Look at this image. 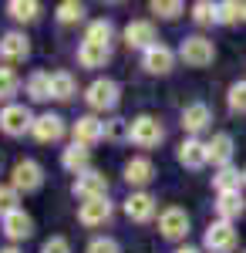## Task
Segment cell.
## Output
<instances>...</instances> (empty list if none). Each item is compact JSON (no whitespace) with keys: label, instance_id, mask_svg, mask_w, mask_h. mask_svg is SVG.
I'll use <instances>...</instances> for the list:
<instances>
[{"label":"cell","instance_id":"6da1fadb","mask_svg":"<svg viewBox=\"0 0 246 253\" xmlns=\"http://www.w3.org/2000/svg\"><path fill=\"white\" fill-rule=\"evenodd\" d=\"M84 101H88L91 112H115L118 101H122V88L112 78H95L84 88Z\"/></svg>","mask_w":246,"mask_h":253},{"label":"cell","instance_id":"7a4b0ae2","mask_svg":"<svg viewBox=\"0 0 246 253\" xmlns=\"http://www.w3.org/2000/svg\"><path fill=\"white\" fill-rule=\"evenodd\" d=\"M165 138V128L155 115H135L128 118V142L138 149H155Z\"/></svg>","mask_w":246,"mask_h":253},{"label":"cell","instance_id":"3957f363","mask_svg":"<svg viewBox=\"0 0 246 253\" xmlns=\"http://www.w3.org/2000/svg\"><path fill=\"white\" fill-rule=\"evenodd\" d=\"M175 58L186 61V68H209L212 61H216V44L203 34H192L179 44V51H175Z\"/></svg>","mask_w":246,"mask_h":253},{"label":"cell","instance_id":"277c9868","mask_svg":"<svg viewBox=\"0 0 246 253\" xmlns=\"http://www.w3.org/2000/svg\"><path fill=\"white\" fill-rule=\"evenodd\" d=\"M236 247H240V233H236L233 223L216 219L206 226V233H203V250L206 253H233Z\"/></svg>","mask_w":246,"mask_h":253},{"label":"cell","instance_id":"5b68a950","mask_svg":"<svg viewBox=\"0 0 246 253\" xmlns=\"http://www.w3.org/2000/svg\"><path fill=\"white\" fill-rule=\"evenodd\" d=\"M34 112L27 108V105H17V101H10V105H3L0 108V132L10 138H20L31 132V125H34Z\"/></svg>","mask_w":246,"mask_h":253},{"label":"cell","instance_id":"8992f818","mask_svg":"<svg viewBox=\"0 0 246 253\" xmlns=\"http://www.w3.org/2000/svg\"><path fill=\"white\" fill-rule=\"evenodd\" d=\"M10 186L17 193H38L41 186H44V166H41L38 159H20V162H14Z\"/></svg>","mask_w":246,"mask_h":253},{"label":"cell","instance_id":"52a82bcc","mask_svg":"<svg viewBox=\"0 0 246 253\" xmlns=\"http://www.w3.org/2000/svg\"><path fill=\"white\" fill-rule=\"evenodd\" d=\"M189 226H192L189 213L182 206H169V210L159 213V233H162V240H169V243H182L189 236Z\"/></svg>","mask_w":246,"mask_h":253},{"label":"cell","instance_id":"ba28073f","mask_svg":"<svg viewBox=\"0 0 246 253\" xmlns=\"http://www.w3.org/2000/svg\"><path fill=\"white\" fill-rule=\"evenodd\" d=\"M71 193H75L81 203H84V199H105V196H108V175L98 172V169H88V172L75 175Z\"/></svg>","mask_w":246,"mask_h":253},{"label":"cell","instance_id":"9c48e42d","mask_svg":"<svg viewBox=\"0 0 246 253\" xmlns=\"http://www.w3.org/2000/svg\"><path fill=\"white\" fill-rule=\"evenodd\" d=\"M0 233L17 247V243H24V240H31V236H34V216L20 206V210H14L10 216H3V219H0Z\"/></svg>","mask_w":246,"mask_h":253},{"label":"cell","instance_id":"30bf717a","mask_svg":"<svg viewBox=\"0 0 246 253\" xmlns=\"http://www.w3.org/2000/svg\"><path fill=\"white\" fill-rule=\"evenodd\" d=\"M0 58L3 64H20V61L31 58V41L24 31H7L0 34Z\"/></svg>","mask_w":246,"mask_h":253},{"label":"cell","instance_id":"8fae6325","mask_svg":"<svg viewBox=\"0 0 246 253\" xmlns=\"http://www.w3.org/2000/svg\"><path fill=\"white\" fill-rule=\"evenodd\" d=\"M179 125L189 132V138H196L199 132H206L209 125H212V108H209L206 101H192V105H186V108H182Z\"/></svg>","mask_w":246,"mask_h":253},{"label":"cell","instance_id":"7c38bea8","mask_svg":"<svg viewBox=\"0 0 246 253\" xmlns=\"http://www.w3.org/2000/svg\"><path fill=\"white\" fill-rule=\"evenodd\" d=\"M142 68L149 75H169L172 68H175V51L159 41V44H152L149 51H142Z\"/></svg>","mask_w":246,"mask_h":253},{"label":"cell","instance_id":"4fadbf2b","mask_svg":"<svg viewBox=\"0 0 246 253\" xmlns=\"http://www.w3.org/2000/svg\"><path fill=\"white\" fill-rule=\"evenodd\" d=\"M155 210H159V199H155L149 189L132 193L125 199V216H128L132 223H152V219H155Z\"/></svg>","mask_w":246,"mask_h":253},{"label":"cell","instance_id":"5bb4252c","mask_svg":"<svg viewBox=\"0 0 246 253\" xmlns=\"http://www.w3.org/2000/svg\"><path fill=\"white\" fill-rule=\"evenodd\" d=\"M112 203H108V196L105 199H84L81 206H78V223L81 226H88V230H95V226H105L108 219H112Z\"/></svg>","mask_w":246,"mask_h":253},{"label":"cell","instance_id":"9a60e30c","mask_svg":"<svg viewBox=\"0 0 246 253\" xmlns=\"http://www.w3.org/2000/svg\"><path fill=\"white\" fill-rule=\"evenodd\" d=\"M64 132H68V125H64V118L54 115V112H44V115L34 118V125H31V135L38 138V142H61L64 138Z\"/></svg>","mask_w":246,"mask_h":253},{"label":"cell","instance_id":"2e32d148","mask_svg":"<svg viewBox=\"0 0 246 253\" xmlns=\"http://www.w3.org/2000/svg\"><path fill=\"white\" fill-rule=\"evenodd\" d=\"M233 152H236V142H233L229 132H216V135L206 142V156H209V162H212L216 169L233 166Z\"/></svg>","mask_w":246,"mask_h":253},{"label":"cell","instance_id":"e0dca14e","mask_svg":"<svg viewBox=\"0 0 246 253\" xmlns=\"http://www.w3.org/2000/svg\"><path fill=\"white\" fill-rule=\"evenodd\" d=\"M152 179H155V166H152L149 156H135V159L125 162V182L132 186L135 193H142Z\"/></svg>","mask_w":246,"mask_h":253},{"label":"cell","instance_id":"ac0fdd59","mask_svg":"<svg viewBox=\"0 0 246 253\" xmlns=\"http://www.w3.org/2000/svg\"><path fill=\"white\" fill-rule=\"evenodd\" d=\"M71 135H75L78 145H88V149H91L95 142L105 138V122L98 115H81L75 125H71Z\"/></svg>","mask_w":246,"mask_h":253},{"label":"cell","instance_id":"d6986e66","mask_svg":"<svg viewBox=\"0 0 246 253\" xmlns=\"http://www.w3.org/2000/svg\"><path fill=\"white\" fill-rule=\"evenodd\" d=\"M125 44L135 47V51H149L155 41V24L152 20H128L125 24Z\"/></svg>","mask_w":246,"mask_h":253},{"label":"cell","instance_id":"ffe728a7","mask_svg":"<svg viewBox=\"0 0 246 253\" xmlns=\"http://www.w3.org/2000/svg\"><path fill=\"white\" fill-rule=\"evenodd\" d=\"M61 166H64L68 172H75V175L88 172V169H91V149H88V145H78V142H71V145L61 152Z\"/></svg>","mask_w":246,"mask_h":253},{"label":"cell","instance_id":"44dd1931","mask_svg":"<svg viewBox=\"0 0 246 253\" xmlns=\"http://www.w3.org/2000/svg\"><path fill=\"white\" fill-rule=\"evenodd\" d=\"M243 213H246L243 193H219L216 196V216H219L223 223H236Z\"/></svg>","mask_w":246,"mask_h":253},{"label":"cell","instance_id":"7402d4cb","mask_svg":"<svg viewBox=\"0 0 246 253\" xmlns=\"http://www.w3.org/2000/svg\"><path fill=\"white\" fill-rule=\"evenodd\" d=\"M108 61H112V47H101V44H88V41H81V47H78V64H81V68L98 71V68H105Z\"/></svg>","mask_w":246,"mask_h":253},{"label":"cell","instance_id":"603a6c76","mask_svg":"<svg viewBox=\"0 0 246 253\" xmlns=\"http://www.w3.org/2000/svg\"><path fill=\"white\" fill-rule=\"evenodd\" d=\"M179 162L186 166V169H203L209 166V156H206V142H199V138H186L182 145H179Z\"/></svg>","mask_w":246,"mask_h":253},{"label":"cell","instance_id":"cb8c5ba5","mask_svg":"<svg viewBox=\"0 0 246 253\" xmlns=\"http://www.w3.org/2000/svg\"><path fill=\"white\" fill-rule=\"evenodd\" d=\"M24 91H27V98L31 101H51V75L47 71H31L27 75V81H24Z\"/></svg>","mask_w":246,"mask_h":253},{"label":"cell","instance_id":"d4e9b609","mask_svg":"<svg viewBox=\"0 0 246 253\" xmlns=\"http://www.w3.org/2000/svg\"><path fill=\"white\" fill-rule=\"evenodd\" d=\"M212 186H216V196L219 193H243V172L236 166H226V169H216L212 175Z\"/></svg>","mask_w":246,"mask_h":253},{"label":"cell","instance_id":"484cf974","mask_svg":"<svg viewBox=\"0 0 246 253\" xmlns=\"http://www.w3.org/2000/svg\"><path fill=\"white\" fill-rule=\"evenodd\" d=\"M78 95V81L71 71H54L51 75V98L54 101H71Z\"/></svg>","mask_w":246,"mask_h":253},{"label":"cell","instance_id":"4316f807","mask_svg":"<svg viewBox=\"0 0 246 253\" xmlns=\"http://www.w3.org/2000/svg\"><path fill=\"white\" fill-rule=\"evenodd\" d=\"M112 38H115V24L108 17L91 20L88 31H84V41H88V44H101V47H112Z\"/></svg>","mask_w":246,"mask_h":253},{"label":"cell","instance_id":"83f0119b","mask_svg":"<svg viewBox=\"0 0 246 253\" xmlns=\"http://www.w3.org/2000/svg\"><path fill=\"white\" fill-rule=\"evenodd\" d=\"M7 14L17 20V24H34L41 17V3L38 0H10L7 3Z\"/></svg>","mask_w":246,"mask_h":253},{"label":"cell","instance_id":"f1b7e54d","mask_svg":"<svg viewBox=\"0 0 246 253\" xmlns=\"http://www.w3.org/2000/svg\"><path fill=\"white\" fill-rule=\"evenodd\" d=\"M20 91V75L10 68V64H3L0 68V105H10V98Z\"/></svg>","mask_w":246,"mask_h":253},{"label":"cell","instance_id":"f546056e","mask_svg":"<svg viewBox=\"0 0 246 253\" xmlns=\"http://www.w3.org/2000/svg\"><path fill=\"white\" fill-rule=\"evenodd\" d=\"M240 20H243V3H240V0H223V3H216V24L233 27V24H240Z\"/></svg>","mask_w":246,"mask_h":253},{"label":"cell","instance_id":"4dcf8cb0","mask_svg":"<svg viewBox=\"0 0 246 253\" xmlns=\"http://www.w3.org/2000/svg\"><path fill=\"white\" fill-rule=\"evenodd\" d=\"M54 14H57V20H61V24H78V20H84V14H88V10H84V3H78V0H61Z\"/></svg>","mask_w":246,"mask_h":253},{"label":"cell","instance_id":"1f68e13d","mask_svg":"<svg viewBox=\"0 0 246 253\" xmlns=\"http://www.w3.org/2000/svg\"><path fill=\"white\" fill-rule=\"evenodd\" d=\"M149 10L155 14V17H162V20H175L186 7H182V0H152Z\"/></svg>","mask_w":246,"mask_h":253},{"label":"cell","instance_id":"d6a6232c","mask_svg":"<svg viewBox=\"0 0 246 253\" xmlns=\"http://www.w3.org/2000/svg\"><path fill=\"white\" fill-rule=\"evenodd\" d=\"M14 210H20V193L10 186V182H3V186H0V219L10 216Z\"/></svg>","mask_w":246,"mask_h":253},{"label":"cell","instance_id":"836d02e7","mask_svg":"<svg viewBox=\"0 0 246 253\" xmlns=\"http://www.w3.org/2000/svg\"><path fill=\"white\" fill-rule=\"evenodd\" d=\"M192 20H196L199 27L216 24V3H212V0H196V3H192Z\"/></svg>","mask_w":246,"mask_h":253},{"label":"cell","instance_id":"e575fe53","mask_svg":"<svg viewBox=\"0 0 246 253\" xmlns=\"http://www.w3.org/2000/svg\"><path fill=\"white\" fill-rule=\"evenodd\" d=\"M229 112H236V115H246V78L236 81V84H229Z\"/></svg>","mask_w":246,"mask_h":253},{"label":"cell","instance_id":"d590c367","mask_svg":"<svg viewBox=\"0 0 246 253\" xmlns=\"http://www.w3.org/2000/svg\"><path fill=\"white\" fill-rule=\"evenodd\" d=\"M84 253H122V243H118L115 236H95Z\"/></svg>","mask_w":246,"mask_h":253},{"label":"cell","instance_id":"8d00e7d4","mask_svg":"<svg viewBox=\"0 0 246 253\" xmlns=\"http://www.w3.org/2000/svg\"><path fill=\"white\" fill-rule=\"evenodd\" d=\"M105 138H108V142L128 138V118H108V122H105Z\"/></svg>","mask_w":246,"mask_h":253},{"label":"cell","instance_id":"74e56055","mask_svg":"<svg viewBox=\"0 0 246 253\" xmlns=\"http://www.w3.org/2000/svg\"><path fill=\"white\" fill-rule=\"evenodd\" d=\"M41 253H71V243L64 236H51V240L41 243Z\"/></svg>","mask_w":246,"mask_h":253},{"label":"cell","instance_id":"f35d334b","mask_svg":"<svg viewBox=\"0 0 246 253\" xmlns=\"http://www.w3.org/2000/svg\"><path fill=\"white\" fill-rule=\"evenodd\" d=\"M172 253H206V250H203V247H189V243H186V247H175Z\"/></svg>","mask_w":246,"mask_h":253},{"label":"cell","instance_id":"ab89813d","mask_svg":"<svg viewBox=\"0 0 246 253\" xmlns=\"http://www.w3.org/2000/svg\"><path fill=\"white\" fill-rule=\"evenodd\" d=\"M0 253H24L20 247H14V243H7V247H0Z\"/></svg>","mask_w":246,"mask_h":253},{"label":"cell","instance_id":"60d3db41","mask_svg":"<svg viewBox=\"0 0 246 253\" xmlns=\"http://www.w3.org/2000/svg\"><path fill=\"white\" fill-rule=\"evenodd\" d=\"M243 20H246V3H243Z\"/></svg>","mask_w":246,"mask_h":253},{"label":"cell","instance_id":"b9f144b4","mask_svg":"<svg viewBox=\"0 0 246 253\" xmlns=\"http://www.w3.org/2000/svg\"><path fill=\"white\" fill-rule=\"evenodd\" d=\"M243 182H246V169H243Z\"/></svg>","mask_w":246,"mask_h":253}]
</instances>
